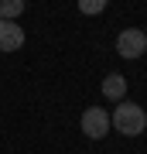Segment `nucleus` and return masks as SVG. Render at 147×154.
<instances>
[{
    "label": "nucleus",
    "instance_id": "f257e3e1",
    "mask_svg": "<svg viewBox=\"0 0 147 154\" xmlns=\"http://www.w3.org/2000/svg\"><path fill=\"white\" fill-rule=\"evenodd\" d=\"M109 123H113V130L123 134V137H137V134L147 130V113H144V106L130 103V99H120V106L113 110Z\"/></svg>",
    "mask_w": 147,
    "mask_h": 154
},
{
    "label": "nucleus",
    "instance_id": "f03ea898",
    "mask_svg": "<svg viewBox=\"0 0 147 154\" xmlns=\"http://www.w3.org/2000/svg\"><path fill=\"white\" fill-rule=\"evenodd\" d=\"M147 51V34L140 28H127L116 34V55L120 58H140Z\"/></svg>",
    "mask_w": 147,
    "mask_h": 154
},
{
    "label": "nucleus",
    "instance_id": "7ed1b4c3",
    "mask_svg": "<svg viewBox=\"0 0 147 154\" xmlns=\"http://www.w3.org/2000/svg\"><path fill=\"white\" fill-rule=\"evenodd\" d=\"M82 134H86L89 140H103L109 134V113L103 106H89V110H82Z\"/></svg>",
    "mask_w": 147,
    "mask_h": 154
},
{
    "label": "nucleus",
    "instance_id": "20e7f679",
    "mask_svg": "<svg viewBox=\"0 0 147 154\" xmlns=\"http://www.w3.org/2000/svg\"><path fill=\"white\" fill-rule=\"evenodd\" d=\"M24 45V28L17 21H4L0 17V51H17Z\"/></svg>",
    "mask_w": 147,
    "mask_h": 154
},
{
    "label": "nucleus",
    "instance_id": "39448f33",
    "mask_svg": "<svg viewBox=\"0 0 147 154\" xmlns=\"http://www.w3.org/2000/svg\"><path fill=\"white\" fill-rule=\"evenodd\" d=\"M99 89H103V96H106V99L120 103V99L127 96V79L120 75V72H109V75L103 79V86H99Z\"/></svg>",
    "mask_w": 147,
    "mask_h": 154
},
{
    "label": "nucleus",
    "instance_id": "423d86ee",
    "mask_svg": "<svg viewBox=\"0 0 147 154\" xmlns=\"http://www.w3.org/2000/svg\"><path fill=\"white\" fill-rule=\"evenodd\" d=\"M27 0H0V17L4 21H17V17L24 14Z\"/></svg>",
    "mask_w": 147,
    "mask_h": 154
},
{
    "label": "nucleus",
    "instance_id": "0eeeda50",
    "mask_svg": "<svg viewBox=\"0 0 147 154\" xmlns=\"http://www.w3.org/2000/svg\"><path fill=\"white\" fill-rule=\"evenodd\" d=\"M106 4H109V0H79V11L86 17H96V14L106 11Z\"/></svg>",
    "mask_w": 147,
    "mask_h": 154
}]
</instances>
